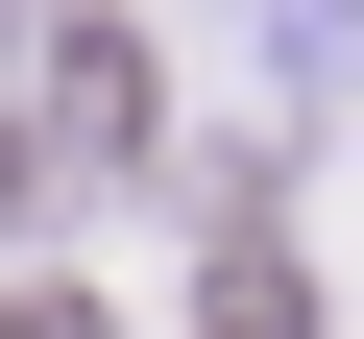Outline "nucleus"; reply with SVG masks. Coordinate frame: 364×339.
<instances>
[{"mask_svg": "<svg viewBox=\"0 0 364 339\" xmlns=\"http://www.w3.org/2000/svg\"><path fill=\"white\" fill-rule=\"evenodd\" d=\"M49 194H73V170H170V73H146V25H97V0H73V25H49Z\"/></svg>", "mask_w": 364, "mask_h": 339, "instance_id": "f257e3e1", "label": "nucleus"}, {"mask_svg": "<svg viewBox=\"0 0 364 339\" xmlns=\"http://www.w3.org/2000/svg\"><path fill=\"white\" fill-rule=\"evenodd\" d=\"M195 339H316V267L243 218V243H219V291H195Z\"/></svg>", "mask_w": 364, "mask_h": 339, "instance_id": "f03ea898", "label": "nucleus"}, {"mask_svg": "<svg viewBox=\"0 0 364 339\" xmlns=\"http://www.w3.org/2000/svg\"><path fill=\"white\" fill-rule=\"evenodd\" d=\"M0 339H97V291H49V267H25V291H0Z\"/></svg>", "mask_w": 364, "mask_h": 339, "instance_id": "7ed1b4c3", "label": "nucleus"}]
</instances>
